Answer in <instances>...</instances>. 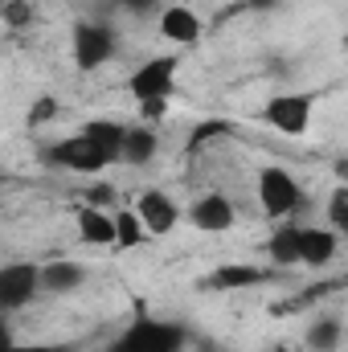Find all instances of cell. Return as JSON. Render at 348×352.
<instances>
[{"mask_svg": "<svg viewBox=\"0 0 348 352\" xmlns=\"http://www.w3.org/2000/svg\"><path fill=\"white\" fill-rule=\"evenodd\" d=\"M111 352H184V332L164 320H135Z\"/></svg>", "mask_w": 348, "mask_h": 352, "instance_id": "4", "label": "cell"}, {"mask_svg": "<svg viewBox=\"0 0 348 352\" xmlns=\"http://www.w3.org/2000/svg\"><path fill=\"white\" fill-rule=\"evenodd\" d=\"M33 0H4L0 4V21L8 25V29H25V25H33Z\"/></svg>", "mask_w": 348, "mask_h": 352, "instance_id": "21", "label": "cell"}, {"mask_svg": "<svg viewBox=\"0 0 348 352\" xmlns=\"http://www.w3.org/2000/svg\"><path fill=\"white\" fill-rule=\"evenodd\" d=\"M156 33H160L168 45H176V50H188V45L201 41L205 25H201V12H197L188 0H173V4H164V8L156 12Z\"/></svg>", "mask_w": 348, "mask_h": 352, "instance_id": "9", "label": "cell"}, {"mask_svg": "<svg viewBox=\"0 0 348 352\" xmlns=\"http://www.w3.org/2000/svg\"><path fill=\"white\" fill-rule=\"evenodd\" d=\"M0 352H62L54 344H21V340H0Z\"/></svg>", "mask_w": 348, "mask_h": 352, "instance_id": "23", "label": "cell"}, {"mask_svg": "<svg viewBox=\"0 0 348 352\" xmlns=\"http://www.w3.org/2000/svg\"><path fill=\"white\" fill-rule=\"evenodd\" d=\"M37 287L45 295H74L87 287V266L74 258H54V263L37 266Z\"/></svg>", "mask_w": 348, "mask_h": 352, "instance_id": "12", "label": "cell"}, {"mask_svg": "<svg viewBox=\"0 0 348 352\" xmlns=\"http://www.w3.org/2000/svg\"><path fill=\"white\" fill-rule=\"evenodd\" d=\"M312 119H316V94H307V90H283L262 107V123L287 140L307 135Z\"/></svg>", "mask_w": 348, "mask_h": 352, "instance_id": "2", "label": "cell"}, {"mask_svg": "<svg viewBox=\"0 0 348 352\" xmlns=\"http://www.w3.org/2000/svg\"><path fill=\"white\" fill-rule=\"evenodd\" d=\"M262 278H266L262 266L226 263V266H217V270L209 274V287H213V291H250V287H259Z\"/></svg>", "mask_w": 348, "mask_h": 352, "instance_id": "18", "label": "cell"}, {"mask_svg": "<svg viewBox=\"0 0 348 352\" xmlns=\"http://www.w3.org/2000/svg\"><path fill=\"white\" fill-rule=\"evenodd\" d=\"M266 258L274 270H291L299 266V226L295 221H279L266 238Z\"/></svg>", "mask_w": 348, "mask_h": 352, "instance_id": "16", "label": "cell"}, {"mask_svg": "<svg viewBox=\"0 0 348 352\" xmlns=\"http://www.w3.org/2000/svg\"><path fill=\"white\" fill-rule=\"evenodd\" d=\"M345 344V316L340 311H324L312 320L307 336H303V349L307 352H340Z\"/></svg>", "mask_w": 348, "mask_h": 352, "instance_id": "17", "label": "cell"}, {"mask_svg": "<svg viewBox=\"0 0 348 352\" xmlns=\"http://www.w3.org/2000/svg\"><path fill=\"white\" fill-rule=\"evenodd\" d=\"M188 226H193L197 234H230V230L238 226V205H234V197L221 192V188H209V192L193 197V205H188Z\"/></svg>", "mask_w": 348, "mask_h": 352, "instance_id": "7", "label": "cell"}, {"mask_svg": "<svg viewBox=\"0 0 348 352\" xmlns=\"http://www.w3.org/2000/svg\"><path fill=\"white\" fill-rule=\"evenodd\" d=\"M45 160L54 164V168H62V173H74V176H98L107 173L111 164H107V156L90 144L87 135H66V140H58L50 152H45Z\"/></svg>", "mask_w": 348, "mask_h": 352, "instance_id": "8", "label": "cell"}, {"mask_svg": "<svg viewBox=\"0 0 348 352\" xmlns=\"http://www.w3.org/2000/svg\"><path fill=\"white\" fill-rule=\"evenodd\" d=\"M340 234L332 226H299V266L307 270H328V266L340 258Z\"/></svg>", "mask_w": 348, "mask_h": 352, "instance_id": "11", "label": "cell"}, {"mask_svg": "<svg viewBox=\"0 0 348 352\" xmlns=\"http://www.w3.org/2000/svg\"><path fill=\"white\" fill-rule=\"evenodd\" d=\"M37 295H41V287H37V263L0 266V316L29 307Z\"/></svg>", "mask_w": 348, "mask_h": 352, "instance_id": "10", "label": "cell"}, {"mask_svg": "<svg viewBox=\"0 0 348 352\" xmlns=\"http://www.w3.org/2000/svg\"><path fill=\"white\" fill-rule=\"evenodd\" d=\"M254 201H259V209L270 221H291L299 213V205H303V184L291 168L266 164L254 176Z\"/></svg>", "mask_w": 348, "mask_h": 352, "instance_id": "1", "label": "cell"}, {"mask_svg": "<svg viewBox=\"0 0 348 352\" xmlns=\"http://www.w3.org/2000/svg\"><path fill=\"white\" fill-rule=\"evenodd\" d=\"M78 135H87L90 144L107 156V164L115 168L119 164V148H123V135H127V123H119V119H107V115H94L87 119L83 127H78Z\"/></svg>", "mask_w": 348, "mask_h": 352, "instance_id": "14", "label": "cell"}, {"mask_svg": "<svg viewBox=\"0 0 348 352\" xmlns=\"http://www.w3.org/2000/svg\"><path fill=\"white\" fill-rule=\"evenodd\" d=\"M115 29L107 21H83L70 37V54H74V66L78 70H102L111 58H115Z\"/></svg>", "mask_w": 348, "mask_h": 352, "instance_id": "5", "label": "cell"}, {"mask_svg": "<svg viewBox=\"0 0 348 352\" xmlns=\"http://www.w3.org/2000/svg\"><path fill=\"white\" fill-rule=\"evenodd\" d=\"M131 213L140 217V226H144V234L148 238H168L176 226H180V205H176V197L168 188H144L135 201H131Z\"/></svg>", "mask_w": 348, "mask_h": 352, "instance_id": "6", "label": "cell"}, {"mask_svg": "<svg viewBox=\"0 0 348 352\" xmlns=\"http://www.w3.org/2000/svg\"><path fill=\"white\" fill-rule=\"evenodd\" d=\"M176 70H180V58L176 54H152L148 62H140L127 78V94L135 102H148V98H173L176 90Z\"/></svg>", "mask_w": 348, "mask_h": 352, "instance_id": "3", "label": "cell"}, {"mask_svg": "<svg viewBox=\"0 0 348 352\" xmlns=\"http://www.w3.org/2000/svg\"><path fill=\"white\" fill-rule=\"evenodd\" d=\"M115 246L119 250H135L148 234H144V226H140V217L131 213V205H115Z\"/></svg>", "mask_w": 348, "mask_h": 352, "instance_id": "19", "label": "cell"}, {"mask_svg": "<svg viewBox=\"0 0 348 352\" xmlns=\"http://www.w3.org/2000/svg\"><path fill=\"white\" fill-rule=\"evenodd\" d=\"M156 152H160V135H156V127H148V123H131L127 135H123V148H119V164H127V168H144V164L156 160Z\"/></svg>", "mask_w": 348, "mask_h": 352, "instance_id": "15", "label": "cell"}, {"mask_svg": "<svg viewBox=\"0 0 348 352\" xmlns=\"http://www.w3.org/2000/svg\"><path fill=\"white\" fill-rule=\"evenodd\" d=\"M274 352H295V349H274Z\"/></svg>", "mask_w": 348, "mask_h": 352, "instance_id": "25", "label": "cell"}, {"mask_svg": "<svg viewBox=\"0 0 348 352\" xmlns=\"http://www.w3.org/2000/svg\"><path fill=\"white\" fill-rule=\"evenodd\" d=\"M74 226H78V238H83L87 246H98V250L115 246V217H111V209L78 205V209H74Z\"/></svg>", "mask_w": 348, "mask_h": 352, "instance_id": "13", "label": "cell"}, {"mask_svg": "<svg viewBox=\"0 0 348 352\" xmlns=\"http://www.w3.org/2000/svg\"><path fill=\"white\" fill-rule=\"evenodd\" d=\"M115 4H123L127 12H140V16H144V12H160L156 0H115Z\"/></svg>", "mask_w": 348, "mask_h": 352, "instance_id": "24", "label": "cell"}, {"mask_svg": "<svg viewBox=\"0 0 348 352\" xmlns=\"http://www.w3.org/2000/svg\"><path fill=\"white\" fill-rule=\"evenodd\" d=\"M324 226H332L340 238L348 234V184H345V180H336V188H332V197H328V213H324Z\"/></svg>", "mask_w": 348, "mask_h": 352, "instance_id": "20", "label": "cell"}, {"mask_svg": "<svg viewBox=\"0 0 348 352\" xmlns=\"http://www.w3.org/2000/svg\"><path fill=\"white\" fill-rule=\"evenodd\" d=\"M58 111H62V107H58V98H54V94L37 98V102L29 107V127H33V131H37V127H50V123L58 119Z\"/></svg>", "mask_w": 348, "mask_h": 352, "instance_id": "22", "label": "cell"}]
</instances>
